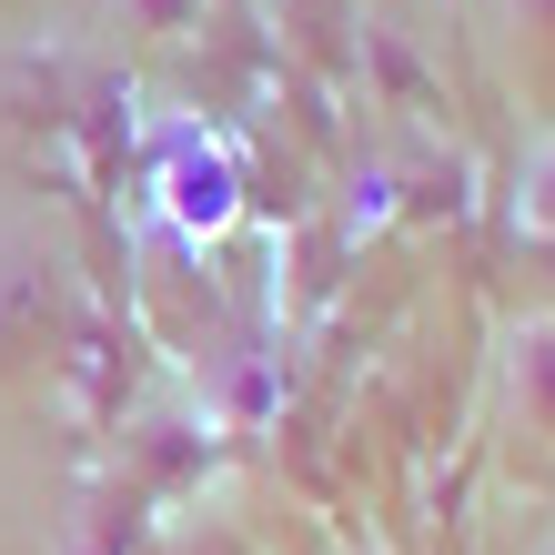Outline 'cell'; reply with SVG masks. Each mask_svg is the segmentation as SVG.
Here are the masks:
<instances>
[{"label": "cell", "instance_id": "6da1fadb", "mask_svg": "<svg viewBox=\"0 0 555 555\" xmlns=\"http://www.w3.org/2000/svg\"><path fill=\"white\" fill-rule=\"evenodd\" d=\"M152 212H162V233H172L182 253H212L243 222V162H233V142L203 132V121L162 132V152H152Z\"/></svg>", "mask_w": 555, "mask_h": 555}, {"label": "cell", "instance_id": "7a4b0ae2", "mask_svg": "<svg viewBox=\"0 0 555 555\" xmlns=\"http://www.w3.org/2000/svg\"><path fill=\"white\" fill-rule=\"evenodd\" d=\"M72 323V283H61L51 243H30L21 222H0V384L41 374Z\"/></svg>", "mask_w": 555, "mask_h": 555}, {"label": "cell", "instance_id": "3957f363", "mask_svg": "<svg viewBox=\"0 0 555 555\" xmlns=\"http://www.w3.org/2000/svg\"><path fill=\"white\" fill-rule=\"evenodd\" d=\"M485 30H495V61L526 102H555V0H485Z\"/></svg>", "mask_w": 555, "mask_h": 555}, {"label": "cell", "instance_id": "277c9868", "mask_svg": "<svg viewBox=\"0 0 555 555\" xmlns=\"http://www.w3.org/2000/svg\"><path fill=\"white\" fill-rule=\"evenodd\" d=\"M505 395H515V414L555 444V313H526V323L505 334Z\"/></svg>", "mask_w": 555, "mask_h": 555}, {"label": "cell", "instance_id": "5b68a950", "mask_svg": "<svg viewBox=\"0 0 555 555\" xmlns=\"http://www.w3.org/2000/svg\"><path fill=\"white\" fill-rule=\"evenodd\" d=\"M212 435H222L212 414H152V424H132V465H142V485H192V475L212 465Z\"/></svg>", "mask_w": 555, "mask_h": 555}, {"label": "cell", "instance_id": "8992f818", "mask_svg": "<svg viewBox=\"0 0 555 555\" xmlns=\"http://www.w3.org/2000/svg\"><path fill=\"white\" fill-rule=\"evenodd\" d=\"M515 233L535 253H555V132H535L526 162H515Z\"/></svg>", "mask_w": 555, "mask_h": 555}, {"label": "cell", "instance_id": "52a82bcc", "mask_svg": "<svg viewBox=\"0 0 555 555\" xmlns=\"http://www.w3.org/2000/svg\"><path fill=\"white\" fill-rule=\"evenodd\" d=\"M102 11H112V30H132V41H182L212 0H102Z\"/></svg>", "mask_w": 555, "mask_h": 555}, {"label": "cell", "instance_id": "ba28073f", "mask_svg": "<svg viewBox=\"0 0 555 555\" xmlns=\"http://www.w3.org/2000/svg\"><path fill=\"white\" fill-rule=\"evenodd\" d=\"M535 555H555V526H545V535H535Z\"/></svg>", "mask_w": 555, "mask_h": 555}, {"label": "cell", "instance_id": "9c48e42d", "mask_svg": "<svg viewBox=\"0 0 555 555\" xmlns=\"http://www.w3.org/2000/svg\"><path fill=\"white\" fill-rule=\"evenodd\" d=\"M0 555H21V545H0Z\"/></svg>", "mask_w": 555, "mask_h": 555}]
</instances>
